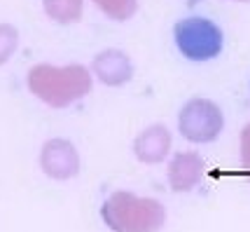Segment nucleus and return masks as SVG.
<instances>
[{"mask_svg":"<svg viewBox=\"0 0 250 232\" xmlns=\"http://www.w3.org/2000/svg\"><path fill=\"white\" fill-rule=\"evenodd\" d=\"M44 5H47V14L61 23L73 22L82 14V0H44Z\"/></svg>","mask_w":250,"mask_h":232,"instance_id":"0eeeda50","label":"nucleus"},{"mask_svg":"<svg viewBox=\"0 0 250 232\" xmlns=\"http://www.w3.org/2000/svg\"><path fill=\"white\" fill-rule=\"evenodd\" d=\"M171 150V134L164 124L147 127L145 132L138 134V139L133 141V153L145 164H157Z\"/></svg>","mask_w":250,"mask_h":232,"instance_id":"39448f33","label":"nucleus"},{"mask_svg":"<svg viewBox=\"0 0 250 232\" xmlns=\"http://www.w3.org/2000/svg\"><path fill=\"white\" fill-rule=\"evenodd\" d=\"M94 73H96L105 85L115 87V85H126L133 75V66H131L129 56L117 49H105L94 59Z\"/></svg>","mask_w":250,"mask_h":232,"instance_id":"423d86ee","label":"nucleus"},{"mask_svg":"<svg viewBox=\"0 0 250 232\" xmlns=\"http://www.w3.org/2000/svg\"><path fill=\"white\" fill-rule=\"evenodd\" d=\"M225 127V115L210 99H189L178 113V132L189 143H210Z\"/></svg>","mask_w":250,"mask_h":232,"instance_id":"f03ea898","label":"nucleus"},{"mask_svg":"<svg viewBox=\"0 0 250 232\" xmlns=\"http://www.w3.org/2000/svg\"><path fill=\"white\" fill-rule=\"evenodd\" d=\"M40 164L52 178H70L75 176L77 169H80V157L68 141L54 139L42 148Z\"/></svg>","mask_w":250,"mask_h":232,"instance_id":"7ed1b4c3","label":"nucleus"},{"mask_svg":"<svg viewBox=\"0 0 250 232\" xmlns=\"http://www.w3.org/2000/svg\"><path fill=\"white\" fill-rule=\"evenodd\" d=\"M173 40L178 52L192 64H206L220 56L225 47L222 28L206 17H185L173 26Z\"/></svg>","mask_w":250,"mask_h":232,"instance_id":"f257e3e1","label":"nucleus"},{"mask_svg":"<svg viewBox=\"0 0 250 232\" xmlns=\"http://www.w3.org/2000/svg\"><path fill=\"white\" fill-rule=\"evenodd\" d=\"M204 176V160L196 153H178L168 166V186L173 192H189Z\"/></svg>","mask_w":250,"mask_h":232,"instance_id":"20e7f679","label":"nucleus"}]
</instances>
